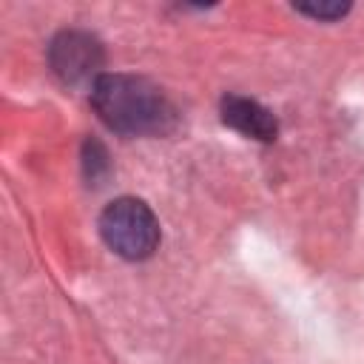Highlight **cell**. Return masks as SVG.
Returning <instances> with one entry per match:
<instances>
[{"label": "cell", "instance_id": "obj_4", "mask_svg": "<svg viewBox=\"0 0 364 364\" xmlns=\"http://www.w3.org/2000/svg\"><path fill=\"white\" fill-rule=\"evenodd\" d=\"M222 119L233 131H239L250 139H259V142H270L279 134V122H276L273 111H267L262 102H256L250 97L225 94L222 97Z\"/></svg>", "mask_w": 364, "mask_h": 364}, {"label": "cell", "instance_id": "obj_3", "mask_svg": "<svg viewBox=\"0 0 364 364\" xmlns=\"http://www.w3.org/2000/svg\"><path fill=\"white\" fill-rule=\"evenodd\" d=\"M102 60H105L102 43L88 31H60L48 46V65L68 85L88 82V80L94 85V80L100 77Z\"/></svg>", "mask_w": 364, "mask_h": 364}, {"label": "cell", "instance_id": "obj_5", "mask_svg": "<svg viewBox=\"0 0 364 364\" xmlns=\"http://www.w3.org/2000/svg\"><path fill=\"white\" fill-rule=\"evenodd\" d=\"M296 11L310 14L316 20H338L350 11V6L347 3H313V6H296Z\"/></svg>", "mask_w": 364, "mask_h": 364}, {"label": "cell", "instance_id": "obj_2", "mask_svg": "<svg viewBox=\"0 0 364 364\" xmlns=\"http://www.w3.org/2000/svg\"><path fill=\"white\" fill-rule=\"evenodd\" d=\"M100 233L117 256L131 262L148 259L159 245V222L154 210L134 196H119L102 210Z\"/></svg>", "mask_w": 364, "mask_h": 364}, {"label": "cell", "instance_id": "obj_1", "mask_svg": "<svg viewBox=\"0 0 364 364\" xmlns=\"http://www.w3.org/2000/svg\"><path fill=\"white\" fill-rule=\"evenodd\" d=\"M91 105L111 131L128 136H162L179 119L168 94L134 74H100L91 85Z\"/></svg>", "mask_w": 364, "mask_h": 364}]
</instances>
